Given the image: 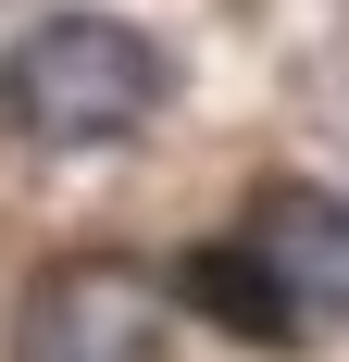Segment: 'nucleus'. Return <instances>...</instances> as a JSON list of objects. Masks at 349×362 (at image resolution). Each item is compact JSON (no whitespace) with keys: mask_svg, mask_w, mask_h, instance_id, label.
<instances>
[{"mask_svg":"<svg viewBox=\"0 0 349 362\" xmlns=\"http://www.w3.org/2000/svg\"><path fill=\"white\" fill-rule=\"evenodd\" d=\"M174 100V63L112 13H50L0 50V125L25 150H112Z\"/></svg>","mask_w":349,"mask_h":362,"instance_id":"1","label":"nucleus"},{"mask_svg":"<svg viewBox=\"0 0 349 362\" xmlns=\"http://www.w3.org/2000/svg\"><path fill=\"white\" fill-rule=\"evenodd\" d=\"M174 300H187V313H212L225 337H262V350H300V337H312L300 313H287V288L249 262V238H212V250H187V262H174Z\"/></svg>","mask_w":349,"mask_h":362,"instance_id":"4","label":"nucleus"},{"mask_svg":"<svg viewBox=\"0 0 349 362\" xmlns=\"http://www.w3.org/2000/svg\"><path fill=\"white\" fill-rule=\"evenodd\" d=\"M162 313H174V275L112 262V250H75V262H50L25 288L13 362H150L162 350Z\"/></svg>","mask_w":349,"mask_h":362,"instance_id":"2","label":"nucleus"},{"mask_svg":"<svg viewBox=\"0 0 349 362\" xmlns=\"http://www.w3.org/2000/svg\"><path fill=\"white\" fill-rule=\"evenodd\" d=\"M237 238H249V262L287 288V313H300V325H349V200L275 175V187H249Z\"/></svg>","mask_w":349,"mask_h":362,"instance_id":"3","label":"nucleus"}]
</instances>
